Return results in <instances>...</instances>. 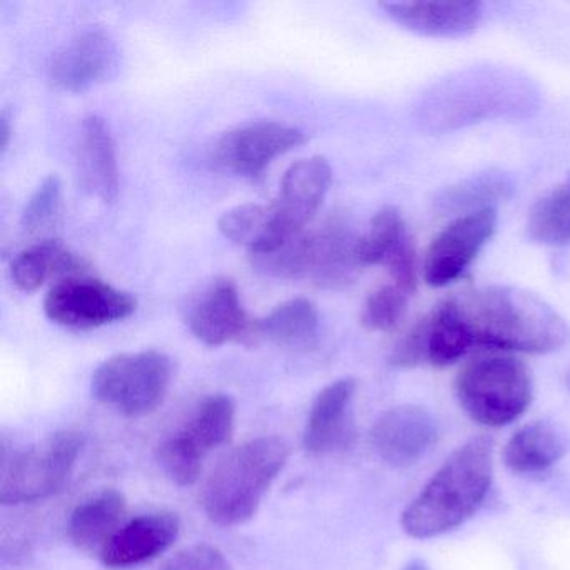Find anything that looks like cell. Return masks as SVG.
Masks as SVG:
<instances>
[{
  "label": "cell",
  "mask_w": 570,
  "mask_h": 570,
  "mask_svg": "<svg viewBox=\"0 0 570 570\" xmlns=\"http://www.w3.org/2000/svg\"><path fill=\"white\" fill-rule=\"evenodd\" d=\"M539 106V89L522 72L473 66L423 92L415 106V122L422 131L450 132L497 119L530 118Z\"/></svg>",
  "instance_id": "1"
},
{
  "label": "cell",
  "mask_w": 570,
  "mask_h": 570,
  "mask_svg": "<svg viewBox=\"0 0 570 570\" xmlns=\"http://www.w3.org/2000/svg\"><path fill=\"white\" fill-rule=\"evenodd\" d=\"M452 302L473 348L543 355L569 340L566 320L527 289L482 286L453 296Z\"/></svg>",
  "instance_id": "2"
},
{
  "label": "cell",
  "mask_w": 570,
  "mask_h": 570,
  "mask_svg": "<svg viewBox=\"0 0 570 570\" xmlns=\"http://www.w3.org/2000/svg\"><path fill=\"white\" fill-rule=\"evenodd\" d=\"M492 442L472 439L456 449L400 517L412 539H433L462 525L479 510L492 485Z\"/></svg>",
  "instance_id": "3"
},
{
  "label": "cell",
  "mask_w": 570,
  "mask_h": 570,
  "mask_svg": "<svg viewBox=\"0 0 570 570\" xmlns=\"http://www.w3.org/2000/svg\"><path fill=\"white\" fill-rule=\"evenodd\" d=\"M288 462V446L276 436L246 442L225 456L206 480L203 509L216 525L248 522Z\"/></svg>",
  "instance_id": "4"
},
{
  "label": "cell",
  "mask_w": 570,
  "mask_h": 570,
  "mask_svg": "<svg viewBox=\"0 0 570 570\" xmlns=\"http://www.w3.org/2000/svg\"><path fill=\"white\" fill-rule=\"evenodd\" d=\"M455 396L473 422L499 429L515 422L529 409L533 396L532 375L517 356L483 353L460 370Z\"/></svg>",
  "instance_id": "5"
},
{
  "label": "cell",
  "mask_w": 570,
  "mask_h": 570,
  "mask_svg": "<svg viewBox=\"0 0 570 570\" xmlns=\"http://www.w3.org/2000/svg\"><path fill=\"white\" fill-rule=\"evenodd\" d=\"M82 435L72 430L52 433L12 455H4L0 472V502H36L58 492L75 470Z\"/></svg>",
  "instance_id": "6"
},
{
  "label": "cell",
  "mask_w": 570,
  "mask_h": 570,
  "mask_svg": "<svg viewBox=\"0 0 570 570\" xmlns=\"http://www.w3.org/2000/svg\"><path fill=\"white\" fill-rule=\"evenodd\" d=\"M173 379V362L156 350L111 356L92 375V395L126 416L155 412Z\"/></svg>",
  "instance_id": "7"
},
{
  "label": "cell",
  "mask_w": 570,
  "mask_h": 570,
  "mask_svg": "<svg viewBox=\"0 0 570 570\" xmlns=\"http://www.w3.org/2000/svg\"><path fill=\"white\" fill-rule=\"evenodd\" d=\"M236 405L232 396H206L181 429L163 440L158 462L163 472L181 487L193 485L202 475L203 460L225 445L235 430Z\"/></svg>",
  "instance_id": "8"
},
{
  "label": "cell",
  "mask_w": 570,
  "mask_h": 570,
  "mask_svg": "<svg viewBox=\"0 0 570 570\" xmlns=\"http://www.w3.org/2000/svg\"><path fill=\"white\" fill-rule=\"evenodd\" d=\"M138 308L131 293L86 275L56 283L45 299V313L56 325L92 330L129 318Z\"/></svg>",
  "instance_id": "9"
},
{
  "label": "cell",
  "mask_w": 570,
  "mask_h": 570,
  "mask_svg": "<svg viewBox=\"0 0 570 570\" xmlns=\"http://www.w3.org/2000/svg\"><path fill=\"white\" fill-rule=\"evenodd\" d=\"M497 229L493 208L456 216L430 243L423 259V279L432 288H443L459 279L475 262Z\"/></svg>",
  "instance_id": "10"
},
{
  "label": "cell",
  "mask_w": 570,
  "mask_h": 570,
  "mask_svg": "<svg viewBox=\"0 0 570 570\" xmlns=\"http://www.w3.org/2000/svg\"><path fill=\"white\" fill-rule=\"evenodd\" d=\"M305 141L298 128L275 121H258L226 132L215 148L218 165L236 175L256 179L273 159Z\"/></svg>",
  "instance_id": "11"
},
{
  "label": "cell",
  "mask_w": 570,
  "mask_h": 570,
  "mask_svg": "<svg viewBox=\"0 0 570 570\" xmlns=\"http://www.w3.org/2000/svg\"><path fill=\"white\" fill-rule=\"evenodd\" d=\"M439 426L429 410L402 405L383 413L373 425L370 440L376 455L392 466L419 462L435 445Z\"/></svg>",
  "instance_id": "12"
},
{
  "label": "cell",
  "mask_w": 570,
  "mask_h": 570,
  "mask_svg": "<svg viewBox=\"0 0 570 570\" xmlns=\"http://www.w3.org/2000/svg\"><path fill=\"white\" fill-rule=\"evenodd\" d=\"M116 59L111 36L101 28L86 29L52 56L49 79L62 91L85 92L108 78Z\"/></svg>",
  "instance_id": "13"
},
{
  "label": "cell",
  "mask_w": 570,
  "mask_h": 570,
  "mask_svg": "<svg viewBox=\"0 0 570 570\" xmlns=\"http://www.w3.org/2000/svg\"><path fill=\"white\" fill-rule=\"evenodd\" d=\"M186 323L199 342L208 346H219L232 340L245 338L252 320L243 308L235 282L218 278L193 299Z\"/></svg>",
  "instance_id": "14"
},
{
  "label": "cell",
  "mask_w": 570,
  "mask_h": 570,
  "mask_svg": "<svg viewBox=\"0 0 570 570\" xmlns=\"http://www.w3.org/2000/svg\"><path fill=\"white\" fill-rule=\"evenodd\" d=\"M181 532L175 513L153 512L126 522L99 553L108 569H131L165 553Z\"/></svg>",
  "instance_id": "15"
},
{
  "label": "cell",
  "mask_w": 570,
  "mask_h": 570,
  "mask_svg": "<svg viewBox=\"0 0 570 570\" xmlns=\"http://www.w3.org/2000/svg\"><path fill=\"white\" fill-rule=\"evenodd\" d=\"M355 392V380L342 379L330 383L318 393L303 433L306 452L328 455L348 445L353 436L352 403Z\"/></svg>",
  "instance_id": "16"
},
{
  "label": "cell",
  "mask_w": 570,
  "mask_h": 570,
  "mask_svg": "<svg viewBox=\"0 0 570 570\" xmlns=\"http://www.w3.org/2000/svg\"><path fill=\"white\" fill-rule=\"evenodd\" d=\"M380 8L406 31L425 38H463L483 19L480 2H383Z\"/></svg>",
  "instance_id": "17"
},
{
  "label": "cell",
  "mask_w": 570,
  "mask_h": 570,
  "mask_svg": "<svg viewBox=\"0 0 570 570\" xmlns=\"http://www.w3.org/2000/svg\"><path fill=\"white\" fill-rule=\"evenodd\" d=\"M358 243L360 236L340 219H332L312 232V269L308 278L328 289L353 285L363 269Z\"/></svg>",
  "instance_id": "18"
},
{
  "label": "cell",
  "mask_w": 570,
  "mask_h": 570,
  "mask_svg": "<svg viewBox=\"0 0 570 570\" xmlns=\"http://www.w3.org/2000/svg\"><path fill=\"white\" fill-rule=\"evenodd\" d=\"M332 166L322 156L302 159L289 166L282 179L276 212L292 229H305L332 185Z\"/></svg>",
  "instance_id": "19"
},
{
  "label": "cell",
  "mask_w": 570,
  "mask_h": 570,
  "mask_svg": "<svg viewBox=\"0 0 570 570\" xmlns=\"http://www.w3.org/2000/svg\"><path fill=\"white\" fill-rule=\"evenodd\" d=\"M82 185L102 203H115L119 195V169L115 139L105 119L88 116L82 122L79 145Z\"/></svg>",
  "instance_id": "20"
},
{
  "label": "cell",
  "mask_w": 570,
  "mask_h": 570,
  "mask_svg": "<svg viewBox=\"0 0 570 570\" xmlns=\"http://www.w3.org/2000/svg\"><path fill=\"white\" fill-rule=\"evenodd\" d=\"M128 503L118 490H102L82 500L71 512L69 539L85 552L101 553L109 540L126 523Z\"/></svg>",
  "instance_id": "21"
},
{
  "label": "cell",
  "mask_w": 570,
  "mask_h": 570,
  "mask_svg": "<svg viewBox=\"0 0 570 570\" xmlns=\"http://www.w3.org/2000/svg\"><path fill=\"white\" fill-rule=\"evenodd\" d=\"M219 232L236 245L248 248L249 255H263L302 232L283 222L275 205H242L229 209L218 222Z\"/></svg>",
  "instance_id": "22"
},
{
  "label": "cell",
  "mask_w": 570,
  "mask_h": 570,
  "mask_svg": "<svg viewBox=\"0 0 570 570\" xmlns=\"http://www.w3.org/2000/svg\"><path fill=\"white\" fill-rule=\"evenodd\" d=\"M318 326V312L309 299H289L276 306L265 318L253 320L243 342H269L283 348H308L315 343Z\"/></svg>",
  "instance_id": "23"
},
{
  "label": "cell",
  "mask_w": 570,
  "mask_h": 570,
  "mask_svg": "<svg viewBox=\"0 0 570 570\" xmlns=\"http://www.w3.org/2000/svg\"><path fill=\"white\" fill-rule=\"evenodd\" d=\"M567 453V440L556 425L533 422L517 430L503 449L507 469L520 475L546 472Z\"/></svg>",
  "instance_id": "24"
},
{
  "label": "cell",
  "mask_w": 570,
  "mask_h": 570,
  "mask_svg": "<svg viewBox=\"0 0 570 570\" xmlns=\"http://www.w3.org/2000/svg\"><path fill=\"white\" fill-rule=\"evenodd\" d=\"M81 273V259L55 238L41 239L22 249L11 265L12 282L26 293L36 292L49 279L58 278L61 282Z\"/></svg>",
  "instance_id": "25"
},
{
  "label": "cell",
  "mask_w": 570,
  "mask_h": 570,
  "mask_svg": "<svg viewBox=\"0 0 570 570\" xmlns=\"http://www.w3.org/2000/svg\"><path fill=\"white\" fill-rule=\"evenodd\" d=\"M513 183L502 171L476 173L449 186L436 195L435 209L440 215H470L482 209H495V205L512 196Z\"/></svg>",
  "instance_id": "26"
},
{
  "label": "cell",
  "mask_w": 570,
  "mask_h": 570,
  "mask_svg": "<svg viewBox=\"0 0 570 570\" xmlns=\"http://www.w3.org/2000/svg\"><path fill=\"white\" fill-rule=\"evenodd\" d=\"M527 233L530 239L540 245H569L570 175L533 205L527 222Z\"/></svg>",
  "instance_id": "27"
},
{
  "label": "cell",
  "mask_w": 570,
  "mask_h": 570,
  "mask_svg": "<svg viewBox=\"0 0 570 570\" xmlns=\"http://www.w3.org/2000/svg\"><path fill=\"white\" fill-rule=\"evenodd\" d=\"M412 242L405 219L393 206L380 209L370 223L368 232L360 236L358 258L363 268L386 265L406 243Z\"/></svg>",
  "instance_id": "28"
},
{
  "label": "cell",
  "mask_w": 570,
  "mask_h": 570,
  "mask_svg": "<svg viewBox=\"0 0 570 570\" xmlns=\"http://www.w3.org/2000/svg\"><path fill=\"white\" fill-rule=\"evenodd\" d=\"M410 293L395 283L380 286L370 293L363 305L362 325L370 332H390L402 322L409 306Z\"/></svg>",
  "instance_id": "29"
},
{
  "label": "cell",
  "mask_w": 570,
  "mask_h": 570,
  "mask_svg": "<svg viewBox=\"0 0 570 570\" xmlns=\"http://www.w3.org/2000/svg\"><path fill=\"white\" fill-rule=\"evenodd\" d=\"M62 209V183L58 175L48 176L32 193L22 212L24 232L45 233L58 223Z\"/></svg>",
  "instance_id": "30"
},
{
  "label": "cell",
  "mask_w": 570,
  "mask_h": 570,
  "mask_svg": "<svg viewBox=\"0 0 570 570\" xmlns=\"http://www.w3.org/2000/svg\"><path fill=\"white\" fill-rule=\"evenodd\" d=\"M159 570H232L226 557L215 547L199 543L169 557Z\"/></svg>",
  "instance_id": "31"
},
{
  "label": "cell",
  "mask_w": 570,
  "mask_h": 570,
  "mask_svg": "<svg viewBox=\"0 0 570 570\" xmlns=\"http://www.w3.org/2000/svg\"><path fill=\"white\" fill-rule=\"evenodd\" d=\"M11 116L8 115V111H4L2 116H0V148H2V151L8 149L9 142H11Z\"/></svg>",
  "instance_id": "32"
},
{
  "label": "cell",
  "mask_w": 570,
  "mask_h": 570,
  "mask_svg": "<svg viewBox=\"0 0 570 570\" xmlns=\"http://www.w3.org/2000/svg\"><path fill=\"white\" fill-rule=\"evenodd\" d=\"M403 570H429V567H426V563L423 562V560L413 559L403 567Z\"/></svg>",
  "instance_id": "33"
},
{
  "label": "cell",
  "mask_w": 570,
  "mask_h": 570,
  "mask_svg": "<svg viewBox=\"0 0 570 570\" xmlns=\"http://www.w3.org/2000/svg\"><path fill=\"white\" fill-rule=\"evenodd\" d=\"M569 385H570V375H569Z\"/></svg>",
  "instance_id": "34"
}]
</instances>
